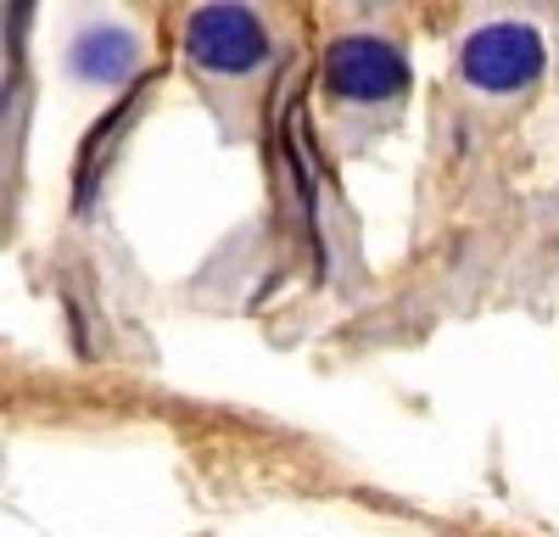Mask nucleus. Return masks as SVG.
I'll list each match as a JSON object with an SVG mask.
<instances>
[{
    "mask_svg": "<svg viewBox=\"0 0 559 537\" xmlns=\"http://www.w3.org/2000/svg\"><path fill=\"white\" fill-rule=\"evenodd\" d=\"M185 45H191V62L207 73H252L269 57V34L247 7H202Z\"/></svg>",
    "mask_w": 559,
    "mask_h": 537,
    "instance_id": "f257e3e1",
    "label": "nucleus"
},
{
    "mask_svg": "<svg viewBox=\"0 0 559 537\" xmlns=\"http://www.w3.org/2000/svg\"><path fill=\"white\" fill-rule=\"evenodd\" d=\"M324 84L347 102H386L408 84V62L386 39L353 34V39H336L331 51H324Z\"/></svg>",
    "mask_w": 559,
    "mask_h": 537,
    "instance_id": "f03ea898",
    "label": "nucleus"
},
{
    "mask_svg": "<svg viewBox=\"0 0 559 537\" xmlns=\"http://www.w3.org/2000/svg\"><path fill=\"white\" fill-rule=\"evenodd\" d=\"M543 73V39L521 23H492L464 45V79L481 90H521Z\"/></svg>",
    "mask_w": 559,
    "mask_h": 537,
    "instance_id": "7ed1b4c3",
    "label": "nucleus"
},
{
    "mask_svg": "<svg viewBox=\"0 0 559 537\" xmlns=\"http://www.w3.org/2000/svg\"><path fill=\"white\" fill-rule=\"evenodd\" d=\"M129 68H134V34H123V28H90L73 45V73H84V79L112 84Z\"/></svg>",
    "mask_w": 559,
    "mask_h": 537,
    "instance_id": "20e7f679",
    "label": "nucleus"
}]
</instances>
